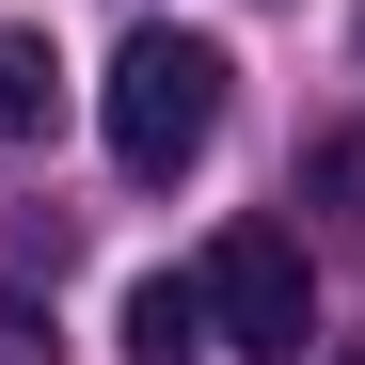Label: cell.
Instances as JSON below:
<instances>
[{
	"label": "cell",
	"instance_id": "cell-6",
	"mask_svg": "<svg viewBox=\"0 0 365 365\" xmlns=\"http://www.w3.org/2000/svg\"><path fill=\"white\" fill-rule=\"evenodd\" d=\"M349 365H365V349H349Z\"/></svg>",
	"mask_w": 365,
	"mask_h": 365
},
{
	"label": "cell",
	"instance_id": "cell-5",
	"mask_svg": "<svg viewBox=\"0 0 365 365\" xmlns=\"http://www.w3.org/2000/svg\"><path fill=\"white\" fill-rule=\"evenodd\" d=\"M318 191H334V207H365V128H334V143H318Z\"/></svg>",
	"mask_w": 365,
	"mask_h": 365
},
{
	"label": "cell",
	"instance_id": "cell-2",
	"mask_svg": "<svg viewBox=\"0 0 365 365\" xmlns=\"http://www.w3.org/2000/svg\"><path fill=\"white\" fill-rule=\"evenodd\" d=\"M191 286H207V334H222V349L302 365V334H318V270H302V238H286V222H222Z\"/></svg>",
	"mask_w": 365,
	"mask_h": 365
},
{
	"label": "cell",
	"instance_id": "cell-4",
	"mask_svg": "<svg viewBox=\"0 0 365 365\" xmlns=\"http://www.w3.org/2000/svg\"><path fill=\"white\" fill-rule=\"evenodd\" d=\"M48 96H64L48 32H0V159H16V143H48Z\"/></svg>",
	"mask_w": 365,
	"mask_h": 365
},
{
	"label": "cell",
	"instance_id": "cell-3",
	"mask_svg": "<svg viewBox=\"0 0 365 365\" xmlns=\"http://www.w3.org/2000/svg\"><path fill=\"white\" fill-rule=\"evenodd\" d=\"M191 349H222V334H207V286L143 270V286H128V365H191Z\"/></svg>",
	"mask_w": 365,
	"mask_h": 365
},
{
	"label": "cell",
	"instance_id": "cell-1",
	"mask_svg": "<svg viewBox=\"0 0 365 365\" xmlns=\"http://www.w3.org/2000/svg\"><path fill=\"white\" fill-rule=\"evenodd\" d=\"M222 96H238L222 32H175V16H143L128 48H111V80H96V128H111V159H128L143 191H175V175L222 143Z\"/></svg>",
	"mask_w": 365,
	"mask_h": 365
}]
</instances>
